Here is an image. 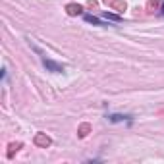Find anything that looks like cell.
<instances>
[{"label":"cell","mask_w":164,"mask_h":164,"mask_svg":"<svg viewBox=\"0 0 164 164\" xmlns=\"http://www.w3.org/2000/svg\"><path fill=\"white\" fill-rule=\"evenodd\" d=\"M35 143L41 145V147H48V145H50V139L46 137V135H41V133H39L37 137H35Z\"/></svg>","instance_id":"obj_1"},{"label":"cell","mask_w":164,"mask_h":164,"mask_svg":"<svg viewBox=\"0 0 164 164\" xmlns=\"http://www.w3.org/2000/svg\"><path fill=\"white\" fill-rule=\"evenodd\" d=\"M81 12H83V10H81L79 4H69V6H68V14H69V16H79Z\"/></svg>","instance_id":"obj_2"},{"label":"cell","mask_w":164,"mask_h":164,"mask_svg":"<svg viewBox=\"0 0 164 164\" xmlns=\"http://www.w3.org/2000/svg\"><path fill=\"white\" fill-rule=\"evenodd\" d=\"M44 66H46L48 69H52V71H62V68H60V66H56V64H52L50 60H44Z\"/></svg>","instance_id":"obj_3"},{"label":"cell","mask_w":164,"mask_h":164,"mask_svg":"<svg viewBox=\"0 0 164 164\" xmlns=\"http://www.w3.org/2000/svg\"><path fill=\"white\" fill-rule=\"evenodd\" d=\"M104 18H106V19H112V21H120V18H118V16H114V14H104Z\"/></svg>","instance_id":"obj_4"},{"label":"cell","mask_w":164,"mask_h":164,"mask_svg":"<svg viewBox=\"0 0 164 164\" xmlns=\"http://www.w3.org/2000/svg\"><path fill=\"white\" fill-rule=\"evenodd\" d=\"M85 19H87V21H91V23H99V19L93 18V16H85Z\"/></svg>","instance_id":"obj_5"},{"label":"cell","mask_w":164,"mask_h":164,"mask_svg":"<svg viewBox=\"0 0 164 164\" xmlns=\"http://www.w3.org/2000/svg\"><path fill=\"white\" fill-rule=\"evenodd\" d=\"M162 14H164V4H162Z\"/></svg>","instance_id":"obj_6"}]
</instances>
